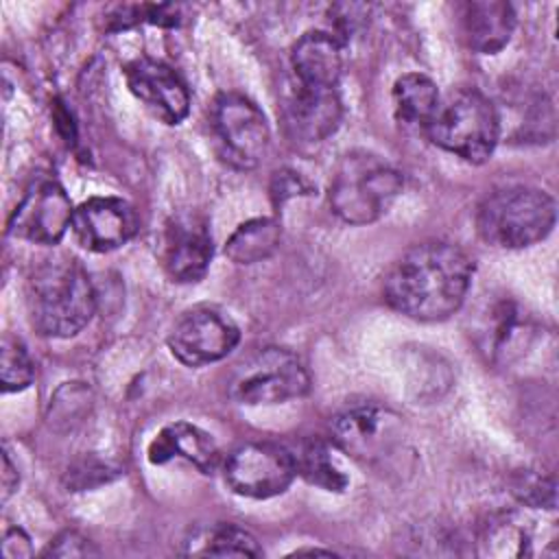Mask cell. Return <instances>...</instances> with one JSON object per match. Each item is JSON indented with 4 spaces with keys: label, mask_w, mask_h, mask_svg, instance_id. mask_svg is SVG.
Instances as JSON below:
<instances>
[{
    "label": "cell",
    "mask_w": 559,
    "mask_h": 559,
    "mask_svg": "<svg viewBox=\"0 0 559 559\" xmlns=\"http://www.w3.org/2000/svg\"><path fill=\"white\" fill-rule=\"evenodd\" d=\"M474 264L450 242H421L406 249L384 275L386 304L417 321H443L467 297Z\"/></svg>",
    "instance_id": "obj_1"
},
{
    "label": "cell",
    "mask_w": 559,
    "mask_h": 559,
    "mask_svg": "<svg viewBox=\"0 0 559 559\" xmlns=\"http://www.w3.org/2000/svg\"><path fill=\"white\" fill-rule=\"evenodd\" d=\"M26 310L31 325L50 338L79 334L96 310L92 280L70 255L39 262L26 280Z\"/></svg>",
    "instance_id": "obj_2"
},
{
    "label": "cell",
    "mask_w": 559,
    "mask_h": 559,
    "mask_svg": "<svg viewBox=\"0 0 559 559\" xmlns=\"http://www.w3.org/2000/svg\"><path fill=\"white\" fill-rule=\"evenodd\" d=\"M402 175L384 157L369 151H349L336 164L328 201L347 225H369L393 205L402 192Z\"/></svg>",
    "instance_id": "obj_3"
},
{
    "label": "cell",
    "mask_w": 559,
    "mask_h": 559,
    "mask_svg": "<svg viewBox=\"0 0 559 559\" xmlns=\"http://www.w3.org/2000/svg\"><path fill=\"white\" fill-rule=\"evenodd\" d=\"M557 210L550 194L531 186L500 188L476 210L478 236L500 249H524L544 240L555 227Z\"/></svg>",
    "instance_id": "obj_4"
},
{
    "label": "cell",
    "mask_w": 559,
    "mask_h": 559,
    "mask_svg": "<svg viewBox=\"0 0 559 559\" xmlns=\"http://www.w3.org/2000/svg\"><path fill=\"white\" fill-rule=\"evenodd\" d=\"M430 140L443 151L480 164L489 159L500 138V114L478 90L463 87L450 92L426 127Z\"/></svg>",
    "instance_id": "obj_5"
},
{
    "label": "cell",
    "mask_w": 559,
    "mask_h": 559,
    "mask_svg": "<svg viewBox=\"0 0 559 559\" xmlns=\"http://www.w3.org/2000/svg\"><path fill=\"white\" fill-rule=\"evenodd\" d=\"M310 389V376L297 354L264 347L242 360L229 380V395L245 406H269L297 400Z\"/></svg>",
    "instance_id": "obj_6"
},
{
    "label": "cell",
    "mask_w": 559,
    "mask_h": 559,
    "mask_svg": "<svg viewBox=\"0 0 559 559\" xmlns=\"http://www.w3.org/2000/svg\"><path fill=\"white\" fill-rule=\"evenodd\" d=\"M212 129L223 157L242 170L264 162L271 144V129L255 103L236 92H223L212 107Z\"/></svg>",
    "instance_id": "obj_7"
},
{
    "label": "cell",
    "mask_w": 559,
    "mask_h": 559,
    "mask_svg": "<svg viewBox=\"0 0 559 559\" xmlns=\"http://www.w3.org/2000/svg\"><path fill=\"white\" fill-rule=\"evenodd\" d=\"M338 450L365 465L389 461L402 445V417L376 404H360L338 413L330 424Z\"/></svg>",
    "instance_id": "obj_8"
},
{
    "label": "cell",
    "mask_w": 559,
    "mask_h": 559,
    "mask_svg": "<svg viewBox=\"0 0 559 559\" xmlns=\"http://www.w3.org/2000/svg\"><path fill=\"white\" fill-rule=\"evenodd\" d=\"M229 489L245 498H273L284 493L297 476L293 452L275 441L238 445L223 465Z\"/></svg>",
    "instance_id": "obj_9"
},
{
    "label": "cell",
    "mask_w": 559,
    "mask_h": 559,
    "mask_svg": "<svg viewBox=\"0 0 559 559\" xmlns=\"http://www.w3.org/2000/svg\"><path fill=\"white\" fill-rule=\"evenodd\" d=\"M238 341L240 330L236 321L214 306L186 310L168 334L173 356L188 367H203L225 358Z\"/></svg>",
    "instance_id": "obj_10"
},
{
    "label": "cell",
    "mask_w": 559,
    "mask_h": 559,
    "mask_svg": "<svg viewBox=\"0 0 559 559\" xmlns=\"http://www.w3.org/2000/svg\"><path fill=\"white\" fill-rule=\"evenodd\" d=\"M74 207L63 186L50 177L35 179L9 218V231L35 245H57L72 227Z\"/></svg>",
    "instance_id": "obj_11"
},
{
    "label": "cell",
    "mask_w": 559,
    "mask_h": 559,
    "mask_svg": "<svg viewBox=\"0 0 559 559\" xmlns=\"http://www.w3.org/2000/svg\"><path fill=\"white\" fill-rule=\"evenodd\" d=\"M159 262L179 284L203 280L212 262V236L207 221L194 212L170 216L159 238Z\"/></svg>",
    "instance_id": "obj_12"
},
{
    "label": "cell",
    "mask_w": 559,
    "mask_h": 559,
    "mask_svg": "<svg viewBox=\"0 0 559 559\" xmlns=\"http://www.w3.org/2000/svg\"><path fill=\"white\" fill-rule=\"evenodd\" d=\"M131 94L162 122L179 124L190 111V92L183 79L155 59H133L124 68Z\"/></svg>",
    "instance_id": "obj_13"
},
{
    "label": "cell",
    "mask_w": 559,
    "mask_h": 559,
    "mask_svg": "<svg viewBox=\"0 0 559 559\" xmlns=\"http://www.w3.org/2000/svg\"><path fill=\"white\" fill-rule=\"evenodd\" d=\"M72 229L81 247L105 253L129 242L138 229L135 210L118 197H92L74 210Z\"/></svg>",
    "instance_id": "obj_14"
},
{
    "label": "cell",
    "mask_w": 559,
    "mask_h": 559,
    "mask_svg": "<svg viewBox=\"0 0 559 559\" xmlns=\"http://www.w3.org/2000/svg\"><path fill=\"white\" fill-rule=\"evenodd\" d=\"M284 129L297 144L325 142L341 124L343 103L336 87L297 85L284 103Z\"/></svg>",
    "instance_id": "obj_15"
},
{
    "label": "cell",
    "mask_w": 559,
    "mask_h": 559,
    "mask_svg": "<svg viewBox=\"0 0 559 559\" xmlns=\"http://www.w3.org/2000/svg\"><path fill=\"white\" fill-rule=\"evenodd\" d=\"M533 325L522 308L511 299L493 301L480 317L476 341L487 360L496 365L511 362L528 345Z\"/></svg>",
    "instance_id": "obj_16"
},
{
    "label": "cell",
    "mask_w": 559,
    "mask_h": 559,
    "mask_svg": "<svg viewBox=\"0 0 559 559\" xmlns=\"http://www.w3.org/2000/svg\"><path fill=\"white\" fill-rule=\"evenodd\" d=\"M459 28L465 44L480 55L500 52L513 35L515 11L500 0H472L459 7Z\"/></svg>",
    "instance_id": "obj_17"
},
{
    "label": "cell",
    "mask_w": 559,
    "mask_h": 559,
    "mask_svg": "<svg viewBox=\"0 0 559 559\" xmlns=\"http://www.w3.org/2000/svg\"><path fill=\"white\" fill-rule=\"evenodd\" d=\"M148 461L153 465L168 463L170 459H183L192 463L201 474H214L221 465V450L214 437L190 421H175L164 426L148 443Z\"/></svg>",
    "instance_id": "obj_18"
},
{
    "label": "cell",
    "mask_w": 559,
    "mask_h": 559,
    "mask_svg": "<svg viewBox=\"0 0 559 559\" xmlns=\"http://www.w3.org/2000/svg\"><path fill=\"white\" fill-rule=\"evenodd\" d=\"M297 83L308 87H336L343 74V44L334 33L310 31L290 50Z\"/></svg>",
    "instance_id": "obj_19"
},
{
    "label": "cell",
    "mask_w": 559,
    "mask_h": 559,
    "mask_svg": "<svg viewBox=\"0 0 559 559\" xmlns=\"http://www.w3.org/2000/svg\"><path fill=\"white\" fill-rule=\"evenodd\" d=\"M391 98L395 118L408 127H428L441 100L435 81L421 72H406L397 76Z\"/></svg>",
    "instance_id": "obj_20"
},
{
    "label": "cell",
    "mask_w": 559,
    "mask_h": 559,
    "mask_svg": "<svg viewBox=\"0 0 559 559\" xmlns=\"http://www.w3.org/2000/svg\"><path fill=\"white\" fill-rule=\"evenodd\" d=\"M282 240L280 223L273 218H251L242 223L225 242V255L236 264H255L275 253Z\"/></svg>",
    "instance_id": "obj_21"
},
{
    "label": "cell",
    "mask_w": 559,
    "mask_h": 559,
    "mask_svg": "<svg viewBox=\"0 0 559 559\" xmlns=\"http://www.w3.org/2000/svg\"><path fill=\"white\" fill-rule=\"evenodd\" d=\"M188 552L212 557H260L262 548L249 531L231 522H218L197 531L188 542Z\"/></svg>",
    "instance_id": "obj_22"
},
{
    "label": "cell",
    "mask_w": 559,
    "mask_h": 559,
    "mask_svg": "<svg viewBox=\"0 0 559 559\" xmlns=\"http://www.w3.org/2000/svg\"><path fill=\"white\" fill-rule=\"evenodd\" d=\"M293 459L297 474L304 476L310 485L321 487L325 491H343L347 487V476L336 465L330 448L323 441H304L297 448V452H293Z\"/></svg>",
    "instance_id": "obj_23"
},
{
    "label": "cell",
    "mask_w": 559,
    "mask_h": 559,
    "mask_svg": "<svg viewBox=\"0 0 559 559\" xmlns=\"http://www.w3.org/2000/svg\"><path fill=\"white\" fill-rule=\"evenodd\" d=\"M35 378V362L24 343L11 334L2 336L0 343V382L2 391H22Z\"/></svg>",
    "instance_id": "obj_24"
},
{
    "label": "cell",
    "mask_w": 559,
    "mask_h": 559,
    "mask_svg": "<svg viewBox=\"0 0 559 559\" xmlns=\"http://www.w3.org/2000/svg\"><path fill=\"white\" fill-rule=\"evenodd\" d=\"M511 491L526 507H533V509L555 507V480L535 469H520L511 478Z\"/></svg>",
    "instance_id": "obj_25"
},
{
    "label": "cell",
    "mask_w": 559,
    "mask_h": 559,
    "mask_svg": "<svg viewBox=\"0 0 559 559\" xmlns=\"http://www.w3.org/2000/svg\"><path fill=\"white\" fill-rule=\"evenodd\" d=\"M41 555L44 557H94L98 555V548L76 531H63L48 544V548Z\"/></svg>",
    "instance_id": "obj_26"
},
{
    "label": "cell",
    "mask_w": 559,
    "mask_h": 559,
    "mask_svg": "<svg viewBox=\"0 0 559 559\" xmlns=\"http://www.w3.org/2000/svg\"><path fill=\"white\" fill-rule=\"evenodd\" d=\"M301 190H306V186L301 183V179L295 173H277L275 183H273V197L277 203H282L288 197L301 194Z\"/></svg>",
    "instance_id": "obj_27"
},
{
    "label": "cell",
    "mask_w": 559,
    "mask_h": 559,
    "mask_svg": "<svg viewBox=\"0 0 559 559\" xmlns=\"http://www.w3.org/2000/svg\"><path fill=\"white\" fill-rule=\"evenodd\" d=\"M13 546H17V557H28L31 555V544H28V537L24 535V531L20 528H11L7 535H4V544H2V552L7 559H13L15 552L11 550Z\"/></svg>",
    "instance_id": "obj_28"
},
{
    "label": "cell",
    "mask_w": 559,
    "mask_h": 559,
    "mask_svg": "<svg viewBox=\"0 0 559 559\" xmlns=\"http://www.w3.org/2000/svg\"><path fill=\"white\" fill-rule=\"evenodd\" d=\"M17 483H20L17 469L13 467L9 454L4 452L2 454V500H9V496L17 489Z\"/></svg>",
    "instance_id": "obj_29"
}]
</instances>
